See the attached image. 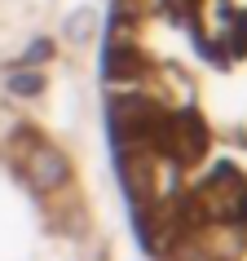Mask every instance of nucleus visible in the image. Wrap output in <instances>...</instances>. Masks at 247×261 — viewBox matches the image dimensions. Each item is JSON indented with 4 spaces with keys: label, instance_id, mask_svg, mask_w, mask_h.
<instances>
[{
    "label": "nucleus",
    "instance_id": "nucleus-1",
    "mask_svg": "<svg viewBox=\"0 0 247 261\" xmlns=\"http://www.w3.org/2000/svg\"><path fill=\"white\" fill-rule=\"evenodd\" d=\"M194 208H199L207 221H221V226L247 221V177L234 173V168H217V173L199 186Z\"/></svg>",
    "mask_w": 247,
    "mask_h": 261
},
{
    "label": "nucleus",
    "instance_id": "nucleus-2",
    "mask_svg": "<svg viewBox=\"0 0 247 261\" xmlns=\"http://www.w3.org/2000/svg\"><path fill=\"white\" fill-rule=\"evenodd\" d=\"M22 168H27V177L36 191H53V186H62L67 181V160L53 151V146H44V142H31L27 160H22Z\"/></svg>",
    "mask_w": 247,
    "mask_h": 261
},
{
    "label": "nucleus",
    "instance_id": "nucleus-3",
    "mask_svg": "<svg viewBox=\"0 0 247 261\" xmlns=\"http://www.w3.org/2000/svg\"><path fill=\"white\" fill-rule=\"evenodd\" d=\"M31 89H40L36 75H18V80H14V93H31Z\"/></svg>",
    "mask_w": 247,
    "mask_h": 261
}]
</instances>
